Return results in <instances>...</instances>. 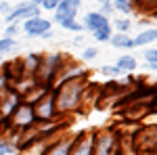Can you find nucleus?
Returning a JSON list of instances; mask_svg holds the SVG:
<instances>
[{"mask_svg": "<svg viewBox=\"0 0 157 155\" xmlns=\"http://www.w3.org/2000/svg\"><path fill=\"white\" fill-rule=\"evenodd\" d=\"M88 88V78H75L69 82H63L59 86L52 88V95H55V105L59 115H67L75 111L78 107H82L84 103V92Z\"/></svg>", "mask_w": 157, "mask_h": 155, "instance_id": "f257e3e1", "label": "nucleus"}, {"mask_svg": "<svg viewBox=\"0 0 157 155\" xmlns=\"http://www.w3.org/2000/svg\"><path fill=\"white\" fill-rule=\"evenodd\" d=\"M34 113H36V124H50V122H55V118H59V111H57V105H55L52 88H50L40 101L34 103Z\"/></svg>", "mask_w": 157, "mask_h": 155, "instance_id": "f03ea898", "label": "nucleus"}, {"mask_svg": "<svg viewBox=\"0 0 157 155\" xmlns=\"http://www.w3.org/2000/svg\"><path fill=\"white\" fill-rule=\"evenodd\" d=\"M11 124L17 132L27 130V128H34L36 126V113H34V105L19 101V105L15 107V111L11 113Z\"/></svg>", "mask_w": 157, "mask_h": 155, "instance_id": "7ed1b4c3", "label": "nucleus"}, {"mask_svg": "<svg viewBox=\"0 0 157 155\" xmlns=\"http://www.w3.org/2000/svg\"><path fill=\"white\" fill-rule=\"evenodd\" d=\"M117 136L111 130H92V155H111Z\"/></svg>", "mask_w": 157, "mask_h": 155, "instance_id": "20e7f679", "label": "nucleus"}, {"mask_svg": "<svg viewBox=\"0 0 157 155\" xmlns=\"http://www.w3.org/2000/svg\"><path fill=\"white\" fill-rule=\"evenodd\" d=\"M40 6H34L32 2H19V4H15L13 6V11L4 17V23H21V21H25V19H32V17H38L40 15Z\"/></svg>", "mask_w": 157, "mask_h": 155, "instance_id": "39448f33", "label": "nucleus"}, {"mask_svg": "<svg viewBox=\"0 0 157 155\" xmlns=\"http://www.w3.org/2000/svg\"><path fill=\"white\" fill-rule=\"evenodd\" d=\"M21 27H23V32L29 38H40L44 32L52 29V21L46 19V17H42V15H38V17H32V19L21 21Z\"/></svg>", "mask_w": 157, "mask_h": 155, "instance_id": "423d86ee", "label": "nucleus"}, {"mask_svg": "<svg viewBox=\"0 0 157 155\" xmlns=\"http://www.w3.org/2000/svg\"><path fill=\"white\" fill-rule=\"evenodd\" d=\"M69 155H92V130H82L73 136Z\"/></svg>", "mask_w": 157, "mask_h": 155, "instance_id": "0eeeda50", "label": "nucleus"}, {"mask_svg": "<svg viewBox=\"0 0 157 155\" xmlns=\"http://www.w3.org/2000/svg\"><path fill=\"white\" fill-rule=\"evenodd\" d=\"M80 6H82V0H63L59 6L52 11L55 23H61L63 19H78Z\"/></svg>", "mask_w": 157, "mask_h": 155, "instance_id": "6e6552de", "label": "nucleus"}, {"mask_svg": "<svg viewBox=\"0 0 157 155\" xmlns=\"http://www.w3.org/2000/svg\"><path fill=\"white\" fill-rule=\"evenodd\" d=\"M71 138L73 136H67V134H57V136L50 141V145H48V149H46L44 155H69Z\"/></svg>", "mask_w": 157, "mask_h": 155, "instance_id": "1a4fd4ad", "label": "nucleus"}, {"mask_svg": "<svg viewBox=\"0 0 157 155\" xmlns=\"http://www.w3.org/2000/svg\"><path fill=\"white\" fill-rule=\"evenodd\" d=\"M111 23L107 17H103L101 13L97 11H88L84 15V19H82V25H84V32H90V34H94L97 29H101L103 25H107Z\"/></svg>", "mask_w": 157, "mask_h": 155, "instance_id": "9d476101", "label": "nucleus"}, {"mask_svg": "<svg viewBox=\"0 0 157 155\" xmlns=\"http://www.w3.org/2000/svg\"><path fill=\"white\" fill-rule=\"evenodd\" d=\"M40 61H42V55H40V52H29V55L21 57V65H23L25 76H32V78H34L36 69L40 67Z\"/></svg>", "mask_w": 157, "mask_h": 155, "instance_id": "9b49d317", "label": "nucleus"}, {"mask_svg": "<svg viewBox=\"0 0 157 155\" xmlns=\"http://www.w3.org/2000/svg\"><path fill=\"white\" fill-rule=\"evenodd\" d=\"M109 44H111L113 48H120V50H132L134 48V40L128 36V34H117V32H113Z\"/></svg>", "mask_w": 157, "mask_h": 155, "instance_id": "f8f14e48", "label": "nucleus"}, {"mask_svg": "<svg viewBox=\"0 0 157 155\" xmlns=\"http://www.w3.org/2000/svg\"><path fill=\"white\" fill-rule=\"evenodd\" d=\"M115 67H120L124 73H132L136 72V67H138V61H136V57H132V55H121V57H117V61H115Z\"/></svg>", "mask_w": 157, "mask_h": 155, "instance_id": "ddd939ff", "label": "nucleus"}, {"mask_svg": "<svg viewBox=\"0 0 157 155\" xmlns=\"http://www.w3.org/2000/svg\"><path fill=\"white\" fill-rule=\"evenodd\" d=\"M134 40V48H143V46H149L151 42H155V29H143L140 34L136 38H132Z\"/></svg>", "mask_w": 157, "mask_h": 155, "instance_id": "4468645a", "label": "nucleus"}, {"mask_svg": "<svg viewBox=\"0 0 157 155\" xmlns=\"http://www.w3.org/2000/svg\"><path fill=\"white\" fill-rule=\"evenodd\" d=\"M111 4H113L115 13H121L124 17L134 13V0H111Z\"/></svg>", "mask_w": 157, "mask_h": 155, "instance_id": "2eb2a0df", "label": "nucleus"}, {"mask_svg": "<svg viewBox=\"0 0 157 155\" xmlns=\"http://www.w3.org/2000/svg\"><path fill=\"white\" fill-rule=\"evenodd\" d=\"M111 27H113V32H117V34H128L130 27H132V21H130L128 17H117V19L111 21Z\"/></svg>", "mask_w": 157, "mask_h": 155, "instance_id": "dca6fc26", "label": "nucleus"}, {"mask_svg": "<svg viewBox=\"0 0 157 155\" xmlns=\"http://www.w3.org/2000/svg\"><path fill=\"white\" fill-rule=\"evenodd\" d=\"M59 25L65 29V32H71V34H84V25H82V21H78V19H63Z\"/></svg>", "mask_w": 157, "mask_h": 155, "instance_id": "f3484780", "label": "nucleus"}, {"mask_svg": "<svg viewBox=\"0 0 157 155\" xmlns=\"http://www.w3.org/2000/svg\"><path fill=\"white\" fill-rule=\"evenodd\" d=\"M111 36H113V27H111V23L103 25L101 29H97V32L92 34V38H94L97 42H101V44H105V42H109V40H111Z\"/></svg>", "mask_w": 157, "mask_h": 155, "instance_id": "a211bd4d", "label": "nucleus"}, {"mask_svg": "<svg viewBox=\"0 0 157 155\" xmlns=\"http://www.w3.org/2000/svg\"><path fill=\"white\" fill-rule=\"evenodd\" d=\"M143 59H145L147 67L151 72H157V48H145L143 50Z\"/></svg>", "mask_w": 157, "mask_h": 155, "instance_id": "6ab92c4d", "label": "nucleus"}, {"mask_svg": "<svg viewBox=\"0 0 157 155\" xmlns=\"http://www.w3.org/2000/svg\"><path fill=\"white\" fill-rule=\"evenodd\" d=\"M15 46H17V42H15V38H6L2 36L0 38V57H6L11 50H15Z\"/></svg>", "mask_w": 157, "mask_h": 155, "instance_id": "aec40b11", "label": "nucleus"}, {"mask_svg": "<svg viewBox=\"0 0 157 155\" xmlns=\"http://www.w3.org/2000/svg\"><path fill=\"white\" fill-rule=\"evenodd\" d=\"M101 73L107 76V78H113V80L124 76V72H121L120 67H115V65H103V67H101Z\"/></svg>", "mask_w": 157, "mask_h": 155, "instance_id": "412c9836", "label": "nucleus"}, {"mask_svg": "<svg viewBox=\"0 0 157 155\" xmlns=\"http://www.w3.org/2000/svg\"><path fill=\"white\" fill-rule=\"evenodd\" d=\"M13 153H17V147L6 138H0V155H13Z\"/></svg>", "mask_w": 157, "mask_h": 155, "instance_id": "4be33fe9", "label": "nucleus"}, {"mask_svg": "<svg viewBox=\"0 0 157 155\" xmlns=\"http://www.w3.org/2000/svg\"><path fill=\"white\" fill-rule=\"evenodd\" d=\"M97 13H101L103 17H113L115 15V9H113V4H111V0H105V2H101V6H98V11Z\"/></svg>", "mask_w": 157, "mask_h": 155, "instance_id": "5701e85b", "label": "nucleus"}, {"mask_svg": "<svg viewBox=\"0 0 157 155\" xmlns=\"http://www.w3.org/2000/svg\"><path fill=\"white\" fill-rule=\"evenodd\" d=\"M97 57H98L97 46H84V50H82V61H94Z\"/></svg>", "mask_w": 157, "mask_h": 155, "instance_id": "b1692460", "label": "nucleus"}, {"mask_svg": "<svg viewBox=\"0 0 157 155\" xmlns=\"http://www.w3.org/2000/svg\"><path fill=\"white\" fill-rule=\"evenodd\" d=\"M19 32H21V25L19 23H9L6 27H4V36L6 38H15Z\"/></svg>", "mask_w": 157, "mask_h": 155, "instance_id": "393cba45", "label": "nucleus"}, {"mask_svg": "<svg viewBox=\"0 0 157 155\" xmlns=\"http://www.w3.org/2000/svg\"><path fill=\"white\" fill-rule=\"evenodd\" d=\"M61 2H63V0H42V4H40V9H44V11H55V9H57V6H59Z\"/></svg>", "mask_w": 157, "mask_h": 155, "instance_id": "a878e982", "label": "nucleus"}, {"mask_svg": "<svg viewBox=\"0 0 157 155\" xmlns=\"http://www.w3.org/2000/svg\"><path fill=\"white\" fill-rule=\"evenodd\" d=\"M11 11H13L11 2H6V0H2V2H0V15H4V17H6V15H9Z\"/></svg>", "mask_w": 157, "mask_h": 155, "instance_id": "bb28decb", "label": "nucleus"}, {"mask_svg": "<svg viewBox=\"0 0 157 155\" xmlns=\"http://www.w3.org/2000/svg\"><path fill=\"white\" fill-rule=\"evenodd\" d=\"M73 46H86V38L82 34H75V40H73Z\"/></svg>", "mask_w": 157, "mask_h": 155, "instance_id": "cd10ccee", "label": "nucleus"}, {"mask_svg": "<svg viewBox=\"0 0 157 155\" xmlns=\"http://www.w3.org/2000/svg\"><path fill=\"white\" fill-rule=\"evenodd\" d=\"M52 36H55V34H52V29H48V32H44V34L40 36V40H50Z\"/></svg>", "mask_w": 157, "mask_h": 155, "instance_id": "c85d7f7f", "label": "nucleus"}, {"mask_svg": "<svg viewBox=\"0 0 157 155\" xmlns=\"http://www.w3.org/2000/svg\"><path fill=\"white\" fill-rule=\"evenodd\" d=\"M27 2H32L34 6H40V4H42V0H27Z\"/></svg>", "mask_w": 157, "mask_h": 155, "instance_id": "c756f323", "label": "nucleus"}, {"mask_svg": "<svg viewBox=\"0 0 157 155\" xmlns=\"http://www.w3.org/2000/svg\"><path fill=\"white\" fill-rule=\"evenodd\" d=\"M155 40H157V27H155Z\"/></svg>", "mask_w": 157, "mask_h": 155, "instance_id": "7c9ffc66", "label": "nucleus"}, {"mask_svg": "<svg viewBox=\"0 0 157 155\" xmlns=\"http://www.w3.org/2000/svg\"><path fill=\"white\" fill-rule=\"evenodd\" d=\"M97 2H98V4H101V2H105V0H97Z\"/></svg>", "mask_w": 157, "mask_h": 155, "instance_id": "2f4dec72", "label": "nucleus"}, {"mask_svg": "<svg viewBox=\"0 0 157 155\" xmlns=\"http://www.w3.org/2000/svg\"><path fill=\"white\" fill-rule=\"evenodd\" d=\"M2 61H4V57H0V63H2Z\"/></svg>", "mask_w": 157, "mask_h": 155, "instance_id": "473e14b6", "label": "nucleus"}, {"mask_svg": "<svg viewBox=\"0 0 157 155\" xmlns=\"http://www.w3.org/2000/svg\"><path fill=\"white\" fill-rule=\"evenodd\" d=\"M13 155H19V153H13Z\"/></svg>", "mask_w": 157, "mask_h": 155, "instance_id": "72a5a7b5", "label": "nucleus"}]
</instances>
